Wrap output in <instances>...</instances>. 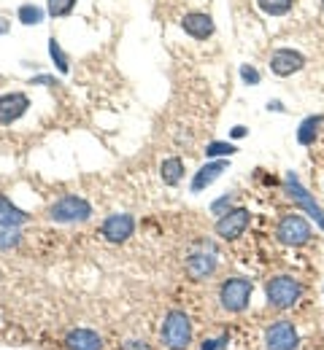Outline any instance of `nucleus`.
I'll return each instance as SVG.
<instances>
[{"mask_svg":"<svg viewBox=\"0 0 324 350\" xmlns=\"http://www.w3.org/2000/svg\"><path fill=\"white\" fill-rule=\"evenodd\" d=\"M90 216H92V205L76 194H65L49 208V219L57 224H76V221H87Z\"/></svg>","mask_w":324,"mask_h":350,"instance_id":"f257e3e1","label":"nucleus"},{"mask_svg":"<svg viewBox=\"0 0 324 350\" xmlns=\"http://www.w3.org/2000/svg\"><path fill=\"white\" fill-rule=\"evenodd\" d=\"M162 342L171 350H186L192 342V326L182 310H171L162 321Z\"/></svg>","mask_w":324,"mask_h":350,"instance_id":"f03ea898","label":"nucleus"},{"mask_svg":"<svg viewBox=\"0 0 324 350\" xmlns=\"http://www.w3.org/2000/svg\"><path fill=\"white\" fill-rule=\"evenodd\" d=\"M265 294H268V302L276 310H289L300 297H303V286L289 278V275H278L273 280H268L265 286Z\"/></svg>","mask_w":324,"mask_h":350,"instance_id":"7ed1b4c3","label":"nucleus"},{"mask_svg":"<svg viewBox=\"0 0 324 350\" xmlns=\"http://www.w3.org/2000/svg\"><path fill=\"white\" fill-rule=\"evenodd\" d=\"M251 291H254V286L246 278H230L219 288V302L227 312H243L251 302Z\"/></svg>","mask_w":324,"mask_h":350,"instance_id":"20e7f679","label":"nucleus"},{"mask_svg":"<svg viewBox=\"0 0 324 350\" xmlns=\"http://www.w3.org/2000/svg\"><path fill=\"white\" fill-rule=\"evenodd\" d=\"M276 237L284 245L300 248V245H306L311 240V224L303 216H297V213H289V216H284V219L278 221Z\"/></svg>","mask_w":324,"mask_h":350,"instance_id":"39448f33","label":"nucleus"},{"mask_svg":"<svg viewBox=\"0 0 324 350\" xmlns=\"http://www.w3.org/2000/svg\"><path fill=\"white\" fill-rule=\"evenodd\" d=\"M284 186H286V191H289V197H292V202L295 205H300L311 219L316 221L319 226L324 229V208L308 194V189L300 183V178L295 173H286V178H284Z\"/></svg>","mask_w":324,"mask_h":350,"instance_id":"423d86ee","label":"nucleus"},{"mask_svg":"<svg viewBox=\"0 0 324 350\" xmlns=\"http://www.w3.org/2000/svg\"><path fill=\"white\" fill-rule=\"evenodd\" d=\"M249 221H251V216H249L246 208H232L225 216L216 219V226H214V229H216V234H219L222 240H238V237L249 229Z\"/></svg>","mask_w":324,"mask_h":350,"instance_id":"0eeeda50","label":"nucleus"},{"mask_svg":"<svg viewBox=\"0 0 324 350\" xmlns=\"http://www.w3.org/2000/svg\"><path fill=\"white\" fill-rule=\"evenodd\" d=\"M297 342H300L297 329L289 321H276L265 332V345H268V350H295Z\"/></svg>","mask_w":324,"mask_h":350,"instance_id":"6e6552de","label":"nucleus"},{"mask_svg":"<svg viewBox=\"0 0 324 350\" xmlns=\"http://www.w3.org/2000/svg\"><path fill=\"white\" fill-rule=\"evenodd\" d=\"M133 232H136V221H133V216H127V213H114V216H108V219L103 221V226H100V234L108 243H114V245L130 240Z\"/></svg>","mask_w":324,"mask_h":350,"instance_id":"1a4fd4ad","label":"nucleus"},{"mask_svg":"<svg viewBox=\"0 0 324 350\" xmlns=\"http://www.w3.org/2000/svg\"><path fill=\"white\" fill-rule=\"evenodd\" d=\"M303 65H306V57L300 51H295V49H278V51H273V57H271V70L276 76H281V79L303 70Z\"/></svg>","mask_w":324,"mask_h":350,"instance_id":"9d476101","label":"nucleus"},{"mask_svg":"<svg viewBox=\"0 0 324 350\" xmlns=\"http://www.w3.org/2000/svg\"><path fill=\"white\" fill-rule=\"evenodd\" d=\"M27 108H30V100H27L25 92H8V94H0V124H11V122H16Z\"/></svg>","mask_w":324,"mask_h":350,"instance_id":"9b49d317","label":"nucleus"},{"mask_svg":"<svg viewBox=\"0 0 324 350\" xmlns=\"http://www.w3.org/2000/svg\"><path fill=\"white\" fill-rule=\"evenodd\" d=\"M216 269V251L214 248H203V251H197V254H192L189 259H186V275L192 278V280H203V278H208L211 272Z\"/></svg>","mask_w":324,"mask_h":350,"instance_id":"f8f14e48","label":"nucleus"},{"mask_svg":"<svg viewBox=\"0 0 324 350\" xmlns=\"http://www.w3.org/2000/svg\"><path fill=\"white\" fill-rule=\"evenodd\" d=\"M182 27H184L192 38H197V41H205V38L214 36V19L208 14H200V11L186 14L184 19H182Z\"/></svg>","mask_w":324,"mask_h":350,"instance_id":"ddd939ff","label":"nucleus"},{"mask_svg":"<svg viewBox=\"0 0 324 350\" xmlns=\"http://www.w3.org/2000/svg\"><path fill=\"white\" fill-rule=\"evenodd\" d=\"M65 348L68 350H103V340L92 329H71L65 334Z\"/></svg>","mask_w":324,"mask_h":350,"instance_id":"4468645a","label":"nucleus"},{"mask_svg":"<svg viewBox=\"0 0 324 350\" xmlns=\"http://www.w3.org/2000/svg\"><path fill=\"white\" fill-rule=\"evenodd\" d=\"M227 159H214V162H208V165H203L200 170H197V175L192 178V191L197 194V191H203V189H208L219 175L227 170Z\"/></svg>","mask_w":324,"mask_h":350,"instance_id":"2eb2a0df","label":"nucleus"},{"mask_svg":"<svg viewBox=\"0 0 324 350\" xmlns=\"http://www.w3.org/2000/svg\"><path fill=\"white\" fill-rule=\"evenodd\" d=\"M27 221V213L19 211L8 197H0V226H22Z\"/></svg>","mask_w":324,"mask_h":350,"instance_id":"dca6fc26","label":"nucleus"},{"mask_svg":"<svg viewBox=\"0 0 324 350\" xmlns=\"http://www.w3.org/2000/svg\"><path fill=\"white\" fill-rule=\"evenodd\" d=\"M160 175H162V180H165L168 186H176V183L182 180V175H184V162H182L179 157L165 159V162L160 165Z\"/></svg>","mask_w":324,"mask_h":350,"instance_id":"f3484780","label":"nucleus"},{"mask_svg":"<svg viewBox=\"0 0 324 350\" xmlns=\"http://www.w3.org/2000/svg\"><path fill=\"white\" fill-rule=\"evenodd\" d=\"M319 124H322V116H306L297 127V143L300 146H311L316 132H319Z\"/></svg>","mask_w":324,"mask_h":350,"instance_id":"a211bd4d","label":"nucleus"},{"mask_svg":"<svg viewBox=\"0 0 324 350\" xmlns=\"http://www.w3.org/2000/svg\"><path fill=\"white\" fill-rule=\"evenodd\" d=\"M257 3H260V8H262L265 14H271V16H284V14H289L292 5H295V0H257Z\"/></svg>","mask_w":324,"mask_h":350,"instance_id":"6ab92c4d","label":"nucleus"},{"mask_svg":"<svg viewBox=\"0 0 324 350\" xmlns=\"http://www.w3.org/2000/svg\"><path fill=\"white\" fill-rule=\"evenodd\" d=\"M49 57H51V62L57 65V70H60V73H68V70H71V62H68V54L62 51V46L57 44L54 38L49 41Z\"/></svg>","mask_w":324,"mask_h":350,"instance_id":"aec40b11","label":"nucleus"},{"mask_svg":"<svg viewBox=\"0 0 324 350\" xmlns=\"http://www.w3.org/2000/svg\"><path fill=\"white\" fill-rule=\"evenodd\" d=\"M41 19H44V11L38 5H22L19 8V22L22 25L33 27V25H41Z\"/></svg>","mask_w":324,"mask_h":350,"instance_id":"412c9836","label":"nucleus"},{"mask_svg":"<svg viewBox=\"0 0 324 350\" xmlns=\"http://www.w3.org/2000/svg\"><path fill=\"white\" fill-rule=\"evenodd\" d=\"M19 240V226H0V248H14Z\"/></svg>","mask_w":324,"mask_h":350,"instance_id":"4be33fe9","label":"nucleus"},{"mask_svg":"<svg viewBox=\"0 0 324 350\" xmlns=\"http://www.w3.org/2000/svg\"><path fill=\"white\" fill-rule=\"evenodd\" d=\"M51 16H68L76 8V0H47Z\"/></svg>","mask_w":324,"mask_h":350,"instance_id":"5701e85b","label":"nucleus"},{"mask_svg":"<svg viewBox=\"0 0 324 350\" xmlns=\"http://www.w3.org/2000/svg\"><path fill=\"white\" fill-rule=\"evenodd\" d=\"M205 154H208V157H230V154H235V146H232V143H225V140H214V143H208Z\"/></svg>","mask_w":324,"mask_h":350,"instance_id":"b1692460","label":"nucleus"},{"mask_svg":"<svg viewBox=\"0 0 324 350\" xmlns=\"http://www.w3.org/2000/svg\"><path fill=\"white\" fill-rule=\"evenodd\" d=\"M240 79H243L246 84H260V73H257L251 65H243V68H240Z\"/></svg>","mask_w":324,"mask_h":350,"instance_id":"393cba45","label":"nucleus"},{"mask_svg":"<svg viewBox=\"0 0 324 350\" xmlns=\"http://www.w3.org/2000/svg\"><path fill=\"white\" fill-rule=\"evenodd\" d=\"M225 211H230V197L227 194L211 205V213H216V216H225Z\"/></svg>","mask_w":324,"mask_h":350,"instance_id":"a878e982","label":"nucleus"},{"mask_svg":"<svg viewBox=\"0 0 324 350\" xmlns=\"http://www.w3.org/2000/svg\"><path fill=\"white\" fill-rule=\"evenodd\" d=\"M222 345H227V337H222V340H205L203 350H219Z\"/></svg>","mask_w":324,"mask_h":350,"instance_id":"bb28decb","label":"nucleus"},{"mask_svg":"<svg viewBox=\"0 0 324 350\" xmlns=\"http://www.w3.org/2000/svg\"><path fill=\"white\" fill-rule=\"evenodd\" d=\"M246 132H249V130H246V127H232V132H230V135H232V137H235V140H238V137H243V135H246Z\"/></svg>","mask_w":324,"mask_h":350,"instance_id":"cd10ccee","label":"nucleus"},{"mask_svg":"<svg viewBox=\"0 0 324 350\" xmlns=\"http://www.w3.org/2000/svg\"><path fill=\"white\" fill-rule=\"evenodd\" d=\"M8 30H11V25H8V19H3V16H0V36H5Z\"/></svg>","mask_w":324,"mask_h":350,"instance_id":"c85d7f7f","label":"nucleus"},{"mask_svg":"<svg viewBox=\"0 0 324 350\" xmlns=\"http://www.w3.org/2000/svg\"><path fill=\"white\" fill-rule=\"evenodd\" d=\"M36 84H54V79H49V76H38V79H33Z\"/></svg>","mask_w":324,"mask_h":350,"instance_id":"c756f323","label":"nucleus"},{"mask_svg":"<svg viewBox=\"0 0 324 350\" xmlns=\"http://www.w3.org/2000/svg\"><path fill=\"white\" fill-rule=\"evenodd\" d=\"M127 350H146V345L140 342V345H130V348H127Z\"/></svg>","mask_w":324,"mask_h":350,"instance_id":"7c9ffc66","label":"nucleus"}]
</instances>
